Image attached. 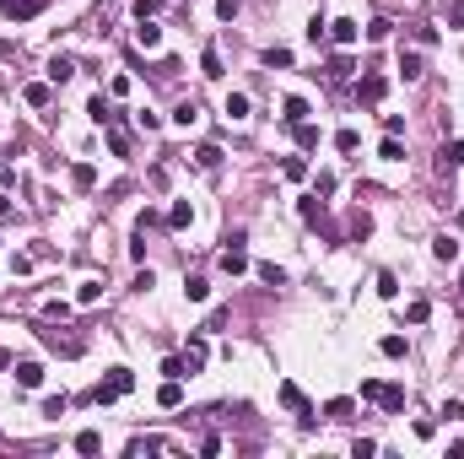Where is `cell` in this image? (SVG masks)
<instances>
[{
	"label": "cell",
	"mask_w": 464,
	"mask_h": 459,
	"mask_svg": "<svg viewBox=\"0 0 464 459\" xmlns=\"http://www.w3.org/2000/svg\"><path fill=\"white\" fill-rule=\"evenodd\" d=\"M303 222H308V227H319L329 243H340V232H335V222H329V211H324L319 195H313V200H303Z\"/></svg>",
	"instance_id": "obj_3"
},
{
	"label": "cell",
	"mask_w": 464,
	"mask_h": 459,
	"mask_svg": "<svg viewBox=\"0 0 464 459\" xmlns=\"http://www.w3.org/2000/svg\"><path fill=\"white\" fill-rule=\"evenodd\" d=\"M222 271H227V276H243V271H248V254H243V243H232V249L222 254Z\"/></svg>",
	"instance_id": "obj_13"
},
{
	"label": "cell",
	"mask_w": 464,
	"mask_h": 459,
	"mask_svg": "<svg viewBox=\"0 0 464 459\" xmlns=\"http://www.w3.org/2000/svg\"><path fill=\"white\" fill-rule=\"evenodd\" d=\"M448 22H454V27H464V0H454V6H448Z\"/></svg>",
	"instance_id": "obj_49"
},
{
	"label": "cell",
	"mask_w": 464,
	"mask_h": 459,
	"mask_svg": "<svg viewBox=\"0 0 464 459\" xmlns=\"http://www.w3.org/2000/svg\"><path fill=\"white\" fill-rule=\"evenodd\" d=\"M135 43H141V49H162V27L151 17H141V27H135Z\"/></svg>",
	"instance_id": "obj_8"
},
{
	"label": "cell",
	"mask_w": 464,
	"mask_h": 459,
	"mask_svg": "<svg viewBox=\"0 0 464 459\" xmlns=\"http://www.w3.org/2000/svg\"><path fill=\"white\" fill-rule=\"evenodd\" d=\"M195 119H200V103H179V108H173V125H184V130H189Z\"/></svg>",
	"instance_id": "obj_31"
},
{
	"label": "cell",
	"mask_w": 464,
	"mask_h": 459,
	"mask_svg": "<svg viewBox=\"0 0 464 459\" xmlns=\"http://www.w3.org/2000/svg\"><path fill=\"white\" fill-rule=\"evenodd\" d=\"M108 151H114V157H130V135H124L119 125H108Z\"/></svg>",
	"instance_id": "obj_28"
},
{
	"label": "cell",
	"mask_w": 464,
	"mask_h": 459,
	"mask_svg": "<svg viewBox=\"0 0 464 459\" xmlns=\"http://www.w3.org/2000/svg\"><path fill=\"white\" fill-rule=\"evenodd\" d=\"M238 11H243V0H216V17H222V22H232Z\"/></svg>",
	"instance_id": "obj_46"
},
{
	"label": "cell",
	"mask_w": 464,
	"mask_h": 459,
	"mask_svg": "<svg viewBox=\"0 0 464 459\" xmlns=\"http://www.w3.org/2000/svg\"><path fill=\"white\" fill-rule=\"evenodd\" d=\"M200 76L205 82H222V49H200Z\"/></svg>",
	"instance_id": "obj_9"
},
{
	"label": "cell",
	"mask_w": 464,
	"mask_h": 459,
	"mask_svg": "<svg viewBox=\"0 0 464 459\" xmlns=\"http://www.w3.org/2000/svg\"><path fill=\"white\" fill-rule=\"evenodd\" d=\"M22 98H27L33 108H49V82H27V86H22Z\"/></svg>",
	"instance_id": "obj_22"
},
{
	"label": "cell",
	"mask_w": 464,
	"mask_h": 459,
	"mask_svg": "<svg viewBox=\"0 0 464 459\" xmlns=\"http://www.w3.org/2000/svg\"><path fill=\"white\" fill-rule=\"evenodd\" d=\"M281 173L292 179V184H297V179H308V163H303V157H286V163H281Z\"/></svg>",
	"instance_id": "obj_40"
},
{
	"label": "cell",
	"mask_w": 464,
	"mask_h": 459,
	"mask_svg": "<svg viewBox=\"0 0 464 459\" xmlns=\"http://www.w3.org/2000/svg\"><path fill=\"white\" fill-rule=\"evenodd\" d=\"M345 232H351V238L362 243L367 232H373V216H367V211H351V222H345Z\"/></svg>",
	"instance_id": "obj_18"
},
{
	"label": "cell",
	"mask_w": 464,
	"mask_h": 459,
	"mask_svg": "<svg viewBox=\"0 0 464 459\" xmlns=\"http://www.w3.org/2000/svg\"><path fill=\"white\" fill-rule=\"evenodd\" d=\"M0 368H11V356H6V352H0Z\"/></svg>",
	"instance_id": "obj_52"
},
{
	"label": "cell",
	"mask_w": 464,
	"mask_h": 459,
	"mask_svg": "<svg viewBox=\"0 0 464 459\" xmlns=\"http://www.w3.org/2000/svg\"><path fill=\"white\" fill-rule=\"evenodd\" d=\"M264 65H270V70H286V65H292V49H264Z\"/></svg>",
	"instance_id": "obj_39"
},
{
	"label": "cell",
	"mask_w": 464,
	"mask_h": 459,
	"mask_svg": "<svg viewBox=\"0 0 464 459\" xmlns=\"http://www.w3.org/2000/svg\"><path fill=\"white\" fill-rule=\"evenodd\" d=\"M0 216H11V200H6V189H0Z\"/></svg>",
	"instance_id": "obj_51"
},
{
	"label": "cell",
	"mask_w": 464,
	"mask_h": 459,
	"mask_svg": "<svg viewBox=\"0 0 464 459\" xmlns=\"http://www.w3.org/2000/svg\"><path fill=\"white\" fill-rule=\"evenodd\" d=\"M362 400H367V405H384L389 416H400V411H405V389H400V384H384V378H362Z\"/></svg>",
	"instance_id": "obj_1"
},
{
	"label": "cell",
	"mask_w": 464,
	"mask_h": 459,
	"mask_svg": "<svg viewBox=\"0 0 464 459\" xmlns=\"http://www.w3.org/2000/svg\"><path fill=\"white\" fill-rule=\"evenodd\" d=\"M276 395H281V405H286V411H292L297 421H303V427H313V405L303 400V389H297V384H281Z\"/></svg>",
	"instance_id": "obj_4"
},
{
	"label": "cell",
	"mask_w": 464,
	"mask_h": 459,
	"mask_svg": "<svg viewBox=\"0 0 464 459\" xmlns=\"http://www.w3.org/2000/svg\"><path fill=\"white\" fill-rule=\"evenodd\" d=\"M81 308H92V303H98V297H103V281H81Z\"/></svg>",
	"instance_id": "obj_38"
},
{
	"label": "cell",
	"mask_w": 464,
	"mask_h": 459,
	"mask_svg": "<svg viewBox=\"0 0 464 459\" xmlns=\"http://www.w3.org/2000/svg\"><path fill=\"white\" fill-rule=\"evenodd\" d=\"M432 254H437L443 265H448V259H459V238H448V232H443V238H432Z\"/></svg>",
	"instance_id": "obj_21"
},
{
	"label": "cell",
	"mask_w": 464,
	"mask_h": 459,
	"mask_svg": "<svg viewBox=\"0 0 464 459\" xmlns=\"http://www.w3.org/2000/svg\"><path fill=\"white\" fill-rule=\"evenodd\" d=\"M184 368H189V373H200V368H205V340H200V335L184 346Z\"/></svg>",
	"instance_id": "obj_14"
},
{
	"label": "cell",
	"mask_w": 464,
	"mask_h": 459,
	"mask_svg": "<svg viewBox=\"0 0 464 459\" xmlns=\"http://www.w3.org/2000/svg\"><path fill=\"white\" fill-rule=\"evenodd\" d=\"M378 297H400V281H394V271H378Z\"/></svg>",
	"instance_id": "obj_41"
},
{
	"label": "cell",
	"mask_w": 464,
	"mask_h": 459,
	"mask_svg": "<svg viewBox=\"0 0 464 459\" xmlns=\"http://www.w3.org/2000/svg\"><path fill=\"white\" fill-rule=\"evenodd\" d=\"M11 373H17L22 389H38L43 384V362H11Z\"/></svg>",
	"instance_id": "obj_6"
},
{
	"label": "cell",
	"mask_w": 464,
	"mask_h": 459,
	"mask_svg": "<svg viewBox=\"0 0 464 459\" xmlns=\"http://www.w3.org/2000/svg\"><path fill=\"white\" fill-rule=\"evenodd\" d=\"M292 135H297V146H303V151H313V146H319V130L308 125V119H297V125H292Z\"/></svg>",
	"instance_id": "obj_23"
},
{
	"label": "cell",
	"mask_w": 464,
	"mask_h": 459,
	"mask_svg": "<svg viewBox=\"0 0 464 459\" xmlns=\"http://www.w3.org/2000/svg\"><path fill=\"white\" fill-rule=\"evenodd\" d=\"M162 373H167V378H189V368H184V356H167V362H162Z\"/></svg>",
	"instance_id": "obj_45"
},
{
	"label": "cell",
	"mask_w": 464,
	"mask_h": 459,
	"mask_svg": "<svg viewBox=\"0 0 464 459\" xmlns=\"http://www.w3.org/2000/svg\"><path fill=\"white\" fill-rule=\"evenodd\" d=\"M357 33H362V27H357V22H351V17L329 22V38H335V43H357Z\"/></svg>",
	"instance_id": "obj_15"
},
{
	"label": "cell",
	"mask_w": 464,
	"mask_h": 459,
	"mask_svg": "<svg viewBox=\"0 0 464 459\" xmlns=\"http://www.w3.org/2000/svg\"><path fill=\"white\" fill-rule=\"evenodd\" d=\"M70 76H76V60H70V54H54V60H49V82L60 86V82H70Z\"/></svg>",
	"instance_id": "obj_11"
},
{
	"label": "cell",
	"mask_w": 464,
	"mask_h": 459,
	"mask_svg": "<svg viewBox=\"0 0 464 459\" xmlns=\"http://www.w3.org/2000/svg\"><path fill=\"white\" fill-rule=\"evenodd\" d=\"M351 454H357V459H373V454H378V443H373V438H357V443H351Z\"/></svg>",
	"instance_id": "obj_47"
},
{
	"label": "cell",
	"mask_w": 464,
	"mask_h": 459,
	"mask_svg": "<svg viewBox=\"0 0 464 459\" xmlns=\"http://www.w3.org/2000/svg\"><path fill=\"white\" fill-rule=\"evenodd\" d=\"M324 76H329V82H345V76H351V54H329Z\"/></svg>",
	"instance_id": "obj_16"
},
{
	"label": "cell",
	"mask_w": 464,
	"mask_h": 459,
	"mask_svg": "<svg viewBox=\"0 0 464 459\" xmlns=\"http://www.w3.org/2000/svg\"><path fill=\"white\" fill-rule=\"evenodd\" d=\"M130 389H135V373H130V368H108V378H103L87 400H92V405H114V400L130 395Z\"/></svg>",
	"instance_id": "obj_2"
},
{
	"label": "cell",
	"mask_w": 464,
	"mask_h": 459,
	"mask_svg": "<svg viewBox=\"0 0 464 459\" xmlns=\"http://www.w3.org/2000/svg\"><path fill=\"white\" fill-rule=\"evenodd\" d=\"M227 119H248V92H227Z\"/></svg>",
	"instance_id": "obj_25"
},
{
	"label": "cell",
	"mask_w": 464,
	"mask_h": 459,
	"mask_svg": "<svg viewBox=\"0 0 464 459\" xmlns=\"http://www.w3.org/2000/svg\"><path fill=\"white\" fill-rule=\"evenodd\" d=\"M184 297H189V303H205V297H211V287H205L200 276H189V281H184Z\"/></svg>",
	"instance_id": "obj_32"
},
{
	"label": "cell",
	"mask_w": 464,
	"mask_h": 459,
	"mask_svg": "<svg viewBox=\"0 0 464 459\" xmlns=\"http://www.w3.org/2000/svg\"><path fill=\"white\" fill-rule=\"evenodd\" d=\"M378 157H384V163H400V157H405L400 135H384V146H378Z\"/></svg>",
	"instance_id": "obj_35"
},
{
	"label": "cell",
	"mask_w": 464,
	"mask_h": 459,
	"mask_svg": "<svg viewBox=\"0 0 464 459\" xmlns=\"http://www.w3.org/2000/svg\"><path fill=\"white\" fill-rule=\"evenodd\" d=\"M351 411H357V400H329V405H324V416H329V421H351Z\"/></svg>",
	"instance_id": "obj_17"
},
{
	"label": "cell",
	"mask_w": 464,
	"mask_h": 459,
	"mask_svg": "<svg viewBox=\"0 0 464 459\" xmlns=\"http://www.w3.org/2000/svg\"><path fill=\"white\" fill-rule=\"evenodd\" d=\"M281 114H286V125L308 119V98H286V103H281Z\"/></svg>",
	"instance_id": "obj_26"
},
{
	"label": "cell",
	"mask_w": 464,
	"mask_h": 459,
	"mask_svg": "<svg viewBox=\"0 0 464 459\" xmlns=\"http://www.w3.org/2000/svg\"><path fill=\"white\" fill-rule=\"evenodd\" d=\"M384 356H405V335H384V346H378Z\"/></svg>",
	"instance_id": "obj_43"
},
{
	"label": "cell",
	"mask_w": 464,
	"mask_h": 459,
	"mask_svg": "<svg viewBox=\"0 0 464 459\" xmlns=\"http://www.w3.org/2000/svg\"><path fill=\"white\" fill-rule=\"evenodd\" d=\"M76 449H81V454H103V438L87 427V432H76Z\"/></svg>",
	"instance_id": "obj_34"
},
{
	"label": "cell",
	"mask_w": 464,
	"mask_h": 459,
	"mask_svg": "<svg viewBox=\"0 0 464 459\" xmlns=\"http://www.w3.org/2000/svg\"><path fill=\"white\" fill-rule=\"evenodd\" d=\"M38 335H43V346L60 352V356H76L81 352V340H70V335H54V330H38Z\"/></svg>",
	"instance_id": "obj_7"
},
{
	"label": "cell",
	"mask_w": 464,
	"mask_h": 459,
	"mask_svg": "<svg viewBox=\"0 0 464 459\" xmlns=\"http://www.w3.org/2000/svg\"><path fill=\"white\" fill-rule=\"evenodd\" d=\"M43 313H49V319H70V303H60V297H49V303H43Z\"/></svg>",
	"instance_id": "obj_44"
},
{
	"label": "cell",
	"mask_w": 464,
	"mask_h": 459,
	"mask_svg": "<svg viewBox=\"0 0 464 459\" xmlns=\"http://www.w3.org/2000/svg\"><path fill=\"white\" fill-rule=\"evenodd\" d=\"M426 313H432V303H421V297H416V303L405 308V319H410V324H426Z\"/></svg>",
	"instance_id": "obj_42"
},
{
	"label": "cell",
	"mask_w": 464,
	"mask_h": 459,
	"mask_svg": "<svg viewBox=\"0 0 464 459\" xmlns=\"http://www.w3.org/2000/svg\"><path fill=\"white\" fill-rule=\"evenodd\" d=\"M437 167H443V173H454V167H464V141H448V146L437 151Z\"/></svg>",
	"instance_id": "obj_10"
},
{
	"label": "cell",
	"mask_w": 464,
	"mask_h": 459,
	"mask_svg": "<svg viewBox=\"0 0 464 459\" xmlns=\"http://www.w3.org/2000/svg\"><path fill=\"white\" fill-rule=\"evenodd\" d=\"M70 184H76V189H92V184H98V167H92V163H76V167H70Z\"/></svg>",
	"instance_id": "obj_19"
},
{
	"label": "cell",
	"mask_w": 464,
	"mask_h": 459,
	"mask_svg": "<svg viewBox=\"0 0 464 459\" xmlns=\"http://www.w3.org/2000/svg\"><path fill=\"white\" fill-rule=\"evenodd\" d=\"M87 114H92V125H114V114H108V103H103V92L87 103Z\"/></svg>",
	"instance_id": "obj_33"
},
{
	"label": "cell",
	"mask_w": 464,
	"mask_h": 459,
	"mask_svg": "<svg viewBox=\"0 0 464 459\" xmlns=\"http://www.w3.org/2000/svg\"><path fill=\"white\" fill-rule=\"evenodd\" d=\"M65 411H70V400H65V395H49V400H43V416H54V421H60Z\"/></svg>",
	"instance_id": "obj_37"
},
{
	"label": "cell",
	"mask_w": 464,
	"mask_h": 459,
	"mask_svg": "<svg viewBox=\"0 0 464 459\" xmlns=\"http://www.w3.org/2000/svg\"><path fill=\"white\" fill-rule=\"evenodd\" d=\"M157 11H162V0H135V22H141V17H157Z\"/></svg>",
	"instance_id": "obj_48"
},
{
	"label": "cell",
	"mask_w": 464,
	"mask_h": 459,
	"mask_svg": "<svg viewBox=\"0 0 464 459\" xmlns=\"http://www.w3.org/2000/svg\"><path fill=\"white\" fill-rule=\"evenodd\" d=\"M157 400L167 405V411H179V405H184V378H167V384L157 389Z\"/></svg>",
	"instance_id": "obj_12"
},
{
	"label": "cell",
	"mask_w": 464,
	"mask_h": 459,
	"mask_svg": "<svg viewBox=\"0 0 464 459\" xmlns=\"http://www.w3.org/2000/svg\"><path fill=\"white\" fill-rule=\"evenodd\" d=\"M189 222H195V211H189V200H179V206L167 211V227H173V232H184Z\"/></svg>",
	"instance_id": "obj_20"
},
{
	"label": "cell",
	"mask_w": 464,
	"mask_h": 459,
	"mask_svg": "<svg viewBox=\"0 0 464 459\" xmlns=\"http://www.w3.org/2000/svg\"><path fill=\"white\" fill-rule=\"evenodd\" d=\"M400 76L416 82V76H421V54H400Z\"/></svg>",
	"instance_id": "obj_36"
},
{
	"label": "cell",
	"mask_w": 464,
	"mask_h": 459,
	"mask_svg": "<svg viewBox=\"0 0 464 459\" xmlns=\"http://www.w3.org/2000/svg\"><path fill=\"white\" fill-rule=\"evenodd\" d=\"M384 92H389V82L378 76V70H367L362 82H357V103H367V108H373V103H384Z\"/></svg>",
	"instance_id": "obj_5"
},
{
	"label": "cell",
	"mask_w": 464,
	"mask_h": 459,
	"mask_svg": "<svg viewBox=\"0 0 464 459\" xmlns=\"http://www.w3.org/2000/svg\"><path fill=\"white\" fill-rule=\"evenodd\" d=\"M308 43H329V22H324V11L308 17Z\"/></svg>",
	"instance_id": "obj_24"
},
{
	"label": "cell",
	"mask_w": 464,
	"mask_h": 459,
	"mask_svg": "<svg viewBox=\"0 0 464 459\" xmlns=\"http://www.w3.org/2000/svg\"><path fill=\"white\" fill-rule=\"evenodd\" d=\"M195 163H200V167H216V163H222V146H216V141L195 146Z\"/></svg>",
	"instance_id": "obj_29"
},
{
	"label": "cell",
	"mask_w": 464,
	"mask_h": 459,
	"mask_svg": "<svg viewBox=\"0 0 464 459\" xmlns=\"http://www.w3.org/2000/svg\"><path fill=\"white\" fill-rule=\"evenodd\" d=\"M459 232H464V211H459Z\"/></svg>",
	"instance_id": "obj_53"
},
{
	"label": "cell",
	"mask_w": 464,
	"mask_h": 459,
	"mask_svg": "<svg viewBox=\"0 0 464 459\" xmlns=\"http://www.w3.org/2000/svg\"><path fill=\"white\" fill-rule=\"evenodd\" d=\"M254 271H260L264 287H286V271H281V265H270V259H264V265H254Z\"/></svg>",
	"instance_id": "obj_27"
},
{
	"label": "cell",
	"mask_w": 464,
	"mask_h": 459,
	"mask_svg": "<svg viewBox=\"0 0 464 459\" xmlns=\"http://www.w3.org/2000/svg\"><path fill=\"white\" fill-rule=\"evenodd\" d=\"M389 33H394V22H389V17H373V22H367V38H373V43H384Z\"/></svg>",
	"instance_id": "obj_30"
},
{
	"label": "cell",
	"mask_w": 464,
	"mask_h": 459,
	"mask_svg": "<svg viewBox=\"0 0 464 459\" xmlns=\"http://www.w3.org/2000/svg\"><path fill=\"white\" fill-rule=\"evenodd\" d=\"M0 60H17V43L11 38H0Z\"/></svg>",
	"instance_id": "obj_50"
}]
</instances>
